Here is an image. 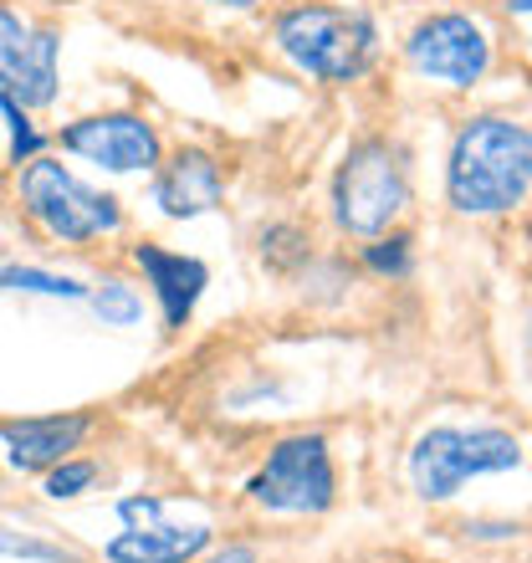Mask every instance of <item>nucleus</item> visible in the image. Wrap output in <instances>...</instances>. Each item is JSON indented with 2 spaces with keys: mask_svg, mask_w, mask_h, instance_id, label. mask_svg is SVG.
I'll return each mask as SVG.
<instances>
[{
  "mask_svg": "<svg viewBox=\"0 0 532 563\" xmlns=\"http://www.w3.org/2000/svg\"><path fill=\"white\" fill-rule=\"evenodd\" d=\"M522 466V445L507 430H425L410 451V482L425 503L456 497L466 482Z\"/></svg>",
  "mask_w": 532,
  "mask_h": 563,
  "instance_id": "5",
  "label": "nucleus"
},
{
  "mask_svg": "<svg viewBox=\"0 0 532 563\" xmlns=\"http://www.w3.org/2000/svg\"><path fill=\"white\" fill-rule=\"evenodd\" d=\"M57 144L67 154H77V159L103 164L113 175H138V169L159 164V134L138 113H92V119H77L57 134Z\"/></svg>",
  "mask_w": 532,
  "mask_h": 563,
  "instance_id": "9",
  "label": "nucleus"
},
{
  "mask_svg": "<svg viewBox=\"0 0 532 563\" xmlns=\"http://www.w3.org/2000/svg\"><path fill=\"white\" fill-rule=\"evenodd\" d=\"M88 416H26L0 426V445H5L15 472H52L57 461H67L88 441Z\"/></svg>",
  "mask_w": 532,
  "mask_h": 563,
  "instance_id": "10",
  "label": "nucleus"
},
{
  "mask_svg": "<svg viewBox=\"0 0 532 563\" xmlns=\"http://www.w3.org/2000/svg\"><path fill=\"white\" fill-rule=\"evenodd\" d=\"M15 190H21V210H26L52 241H62V246H82V241L113 236L123 225L119 200L103 190H92V185H82L62 159H42V154L26 159Z\"/></svg>",
  "mask_w": 532,
  "mask_h": 563,
  "instance_id": "3",
  "label": "nucleus"
},
{
  "mask_svg": "<svg viewBox=\"0 0 532 563\" xmlns=\"http://www.w3.org/2000/svg\"><path fill=\"white\" fill-rule=\"evenodd\" d=\"M206 5H231V11H252V5H262V0H206Z\"/></svg>",
  "mask_w": 532,
  "mask_h": 563,
  "instance_id": "23",
  "label": "nucleus"
},
{
  "mask_svg": "<svg viewBox=\"0 0 532 563\" xmlns=\"http://www.w3.org/2000/svg\"><path fill=\"white\" fill-rule=\"evenodd\" d=\"M532 190V129L512 119H472L445 159V195L461 216H497Z\"/></svg>",
  "mask_w": 532,
  "mask_h": 563,
  "instance_id": "1",
  "label": "nucleus"
},
{
  "mask_svg": "<svg viewBox=\"0 0 532 563\" xmlns=\"http://www.w3.org/2000/svg\"><path fill=\"white\" fill-rule=\"evenodd\" d=\"M92 482H98V466H92V461L67 456V461H57V466L46 472V497H52V503H73V497H82Z\"/></svg>",
  "mask_w": 532,
  "mask_h": 563,
  "instance_id": "16",
  "label": "nucleus"
},
{
  "mask_svg": "<svg viewBox=\"0 0 532 563\" xmlns=\"http://www.w3.org/2000/svg\"><path fill=\"white\" fill-rule=\"evenodd\" d=\"M507 11H512V15H528V21H532V0H507Z\"/></svg>",
  "mask_w": 532,
  "mask_h": 563,
  "instance_id": "24",
  "label": "nucleus"
},
{
  "mask_svg": "<svg viewBox=\"0 0 532 563\" xmlns=\"http://www.w3.org/2000/svg\"><path fill=\"white\" fill-rule=\"evenodd\" d=\"M374 272H389V277H404L410 272V241L404 236H389V241H374L369 252H364Z\"/></svg>",
  "mask_w": 532,
  "mask_h": 563,
  "instance_id": "20",
  "label": "nucleus"
},
{
  "mask_svg": "<svg viewBox=\"0 0 532 563\" xmlns=\"http://www.w3.org/2000/svg\"><path fill=\"white\" fill-rule=\"evenodd\" d=\"M528 369H532V312H528Z\"/></svg>",
  "mask_w": 532,
  "mask_h": 563,
  "instance_id": "25",
  "label": "nucleus"
},
{
  "mask_svg": "<svg viewBox=\"0 0 532 563\" xmlns=\"http://www.w3.org/2000/svg\"><path fill=\"white\" fill-rule=\"evenodd\" d=\"M221 195H225V175L206 148H179L175 159L159 169V179H154V206H159L169 221L206 216V210L221 206Z\"/></svg>",
  "mask_w": 532,
  "mask_h": 563,
  "instance_id": "11",
  "label": "nucleus"
},
{
  "mask_svg": "<svg viewBox=\"0 0 532 563\" xmlns=\"http://www.w3.org/2000/svg\"><path fill=\"white\" fill-rule=\"evenodd\" d=\"M410 206V169L389 139H364L333 175V216L348 236H379Z\"/></svg>",
  "mask_w": 532,
  "mask_h": 563,
  "instance_id": "4",
  "label": "nucleus"
},
{
  "mask_svg": "<svg viewBox=\"0 0 532 563\" xmlns=\"http://www.w3.org/2000/svg\"><path fill=\"white\" fill-rule=\"evenodd\" d=\"M210 528H175V522H144L108 543V563H195L210 549Z\"/></svg>",
  "mask_w": 532,
  "mask_h": 563,
  "instance_id": "13",
  "label": "nucleus"
},
{
  "mask_svg": "<svg viewBox=\"0 0 532 563\" xmlns=\"http://www.w3.org/2000/svg\"><path fill=\"white\" fill-rule=\"evenodd\" d=\"M0 292H42V297H88V287L57 272L36 267H0Z\"/></svg>",
  "mask_w": 532,
  "mask_h": 563,
  "instance_id": "15",
  "label": "nucleus"
},
{
  "mask_svg": "<svg viewBox=\"0 0 532 563\" xmlns=\"http://www.w3.org/2000/svg\"><path fill=\"white\" fill-rule=\"evenodd\" d=\"M0 559H36V563H82L77 553L57 549V543H42V538H26V533H11L0 528Z\"/></svg>",
  "mask_w": 532,
  "mask_h": 563,
  "instance_id": "19",
  "label": "nucleus"
},
{
  "mask_svg": "<svg viewBox=\"0 0 532 563\" xmlns=\"http://www.w3.org/2000/svg\"><path fill=\"white\" fill-rule=\"evenodd\" d=\"M200 563H256V553L252 549H221V553H210V559H200Z\"/></svg>",
  "mask_w": 532,
  "mask_h": 563,
  "instance_id": "22",
  "label": "nucleus"
},
{
  "mask_svg": "<svg viewBox=\"0 0 532 563\" xmlns=\"http://www.w3.org/2000/svg\"><path fill=\"white\" fill-rule=\"evenodd\" d=\"M119 518L129 522V528H144V522H159L164 518V503H159V497H123Z\"/></svg>",
  "mask_w": 532,
  "mask_h": 563,
  "instance_id": "21",
  "label": "nucleus"
},
{
  "mask_svg": "<svg viewBox=\"0 0 532 563\" xmlns=\"http://www.w3.org/2000/svg\"><path fill=\"white\" fill-rule=\"evenodd\" d=\"M277 46L287 52L297 73L318 77V82H354V77L369 73L374 62V21L358 11H343V5H292V11L277 15L271 26Z\"/></svg>",
  "mask_w": 532,
  "mask_h": 563,
  "instance_id": "2",
  "label": "nucleus"
},
{
  "mask_svg": "<svg viewBox=\"0 0 532 563\" xmlns=\"http://www.w3.org/2000/svg\"><path fill=\"white\" fill-rule=\"evenodd\" d=\"M262 262H271L277 272L308 262V236L292 225H271V231H262Z\"/></svg>",
  "mask_w": 532,
  "mask_h": 563,
  "instance_id": "18",
  "label": "nucleus"
},
{
  "mask_svg": "<svg viewBox=\"0 0 532 563\" xmlns=\"http://www.w3.org/2000/svg\"><path fill=\"white\" fill-rule=\"evenodd\" d=\"M57 62L62 36L46 26H26L0 0V92L21 108H46L57 98Z\"/></svg>",
  "mask_w": 532,
  "mask_h": 563,
  "instance_id": "8",
  "label": "nucleus"
},
{
  "mask_svg": "<svg viewBox=\"0 0 532 563\" xmlns=\"http://www.w3.org/2000/svg\"><path fill=\"white\" fill-rule=\"evenodd\" d=\"M404 57L420 77H435L445 88H476L491 67V42L472 15H430L404 42Z\"/></svg>",
  "mask_w": 532,
  "mask_h": 563,
  "instance_id": "7",
  "label": "nucleus"
},
{
  "mask_svg": "<svg viewBox=\"0 0 532 563\" xmlns=\"http://www.w3.org/2000/svg\"><path fill=\"white\" fill-rule=\"evenodd\" d=\"M133 262H138V272H144L154 297H159L164 328L190 323L195 302H200V292L210 287L206 262H200V256H185V252H164L154 241H138V246H133Z\"/></svg>",
  "mask_w": 532,
  "mask_h": 563,
  "instance_id": "12",
  "label": "nucleus"
},
{
  "mask_svg": "<svg viewBox=\"0 0 532 563\" xmlns=\"http://www.w3.org/2000/svg\"><path fill=\"white\" fill-rule=\"evenodd\" d=\"M92 308H98V318H103L108 328H133L138 323V318H144V297L133 292L129 282H98V287H92Z\"/></svg>",
  "mask_w": 532,
  "mask_h": 563,
  "instance_id": "14",
  "label": "nucleus"
},
{
  "mask_svg": "<svg viewBox=\"0 0 532 563\" xmlns=\"http://www.w3.org/2000/svg\"><path fill=\"white\" fill-rule=\"evenodd\" d=\"M31 108H21L15 98H5L0 92V119H5V129H11V164L21 169L26 159H36V148H42V134L31 129V119H26Z\"/></svg>",
  "mask_w": 532,
  "mask_h": 563,
  "instance_id": "17",
  "label": "nucleus"
},
{
  "mask_svg": "<svg viewBox=\"0 0 532 563\" xmlns=\"http://www.w3.org/2000/svg\"><path fill=\"white\" fill-rule=\"evenodd\" d=\"M252 503L266 512H287V518H302V512H328L333 497H339V476H333V456H328L323 435H281L271 451H266L262 472L246 482Z\"/></svg>",
  "mask_w": 532,
  "mask_h": 563,
  "instance_id": "6",
  "label": "nucleus"
}]
</instances>
